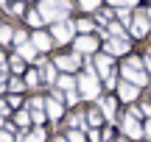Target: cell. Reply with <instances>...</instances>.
Returning <instances> with one entry per match:
<instances>
[{"mask_svg":"<svg viewBox=\"0 0 151 142\" xmlns=\"http://www.w3.org/2000/svg\"><path fill=\"white\" fill-rule=\"evenodd\" d=\"M118 123H120V134H123L129 142H140V139H146V131H143V120H140V117H134L129 109H126L123 114L118 117Z\"/></svg>","mask_w":151,"mask_h":142,"instance_id":"277c9868","label":"cell"},{"mask_svg":"<svg viewBox=\"0 0 151 142\" xmlns=\"http://www.w3.org/2000/svg\"><path fill=\"white\" fill-rule=\"evenodd\" d=\"M101 50L104 53H109L112 59H118V56H129L132 53V39H115V36H106L104 39V45H101Z\"/></svg>","mask_w":151,"mask_h":142,"instance_id":"9c48e42d","label":"cell"},{"mask_svg":"<svg viewBox=\"0 0 151 142\" xmlns=\"http://www.w3.org/2000/svg\"><path fill=\"white\" fill-rule=\"evenodd\" d=\"M45 139H48V128L45 126H34L28 131H17V137H14V142H45Z\"/></svg>","mask_w":151,"mask_h":142,"instance_id":"9a60e30c","label":"cell"},{"mask_svg":"<svg viewBox=\"0 0 151 142\" xmlns=\"http://www.w3.org/2000/svg\"><path fill=\"white\" fill-rule=\"evenodd\" d=\"M92 20H95V25L101 28H109V22H115V9H109V6H101V9L92 14Z\"/></svg>","mask_w":151,"mask_h":142,"instance_id":"e0dca14e","label":"cell"},{"mask_svg":"<svg viewBox=\"0 0 151 142\" xmlns=\"http://www.w3.org/2000/svg\"><path fill=\"white\" fill-rule=\"evenodd\" d=\"M140 92H143V89L137 87V84H132V81H123V78H120L118 89H115V95H118V100H120L123 106H134L137 100H140Z\"/></svg>","mask_w":151,"mask_h":142,"instance_id":"30bf717a","label":"cell"},{"mask_svg":"<svg viewBox=\"0 0 151 142\" xmlns=\"http://www.w3.org/2000/svg\"><path fill=\"white\" fill-rule=\"evenodd\" d=\"M31 42V28H14V48Z\"/></svg>","mask_w":151,"mask_h":142,"instance_id":"f1b7e54d","label":"cell"},{"mask_svg":"<svg viewBox=\"0 0 151 142\" xmlns=\"http://www.w3.org/2000/svg\"><path fill=\"white\" fill-rule=\"evenodd\" d=\"M137 111H140V117H143V120H151V100L140 103V106H137Z\"/></svg>","mask_w":151,"mask_h":142,"instance_id":"d590c367","label":"cell"},{"mask_svg":"<svg viewBox=\"0 0 151 142\" xmlns=\"http://www.w3.org/2000/svg\"><path fill=\"white\" fill-rule=\"evenodd\" d=\"M118 72H120V78L123 81H132V84H137V87H151V78H148V70H146V64H143V56H134V53H129L123 61L118 64Z\"/></svg>","mask_w":151,"mask_h":142,"instance_id":"6da1fadb","label":"cell"},{"mask_svg":"<svg viewBox=\"0 0 151 142\" xmlns=\"http://www.w3.org/2000/svg\"><path fill=\"white\" fill-rule=\"evenodd\" d=\"M22 81H25V89L37 92V89H42V72H39L37 67H28V72L22 75Z\"/></svg>","mask_w":151,"mask_h":142,"instance_id":"d6986e66","label":"cell"},{"mask_svg":"<svg viewBox=\"0 0 151 142\" xmlns=\"http://www.w3.org/2000/svg\"><path fill=\"white\" fill-rule=\"evenodd\" d=\"M101 45H104V39L98 36V33H78V36L73 39V50H76V53H81V56H95V53H101Z\"/></svg>","mask_w":151,"mask_h":142,"instance_id":"8992f818","label":"cell"},{"mask_svg":"<svg viewBox=\"0 0 151 142\" xmlns=\"http://www.w3.org/2000/svg\"><path fill=\"white\" fill-rule=\"evenodd\" d=\"M126 3V9H132V11H137V6H140V0H123Z\"/></svg>","mask_w":151,"mask_h":142,"instance_id":"74e56055","label":"cell"},{"mask_svg":"<svg viewBox=\"0 0 151 142\" xmlns=\"http://www.w3.org/2000/svg\"><path fill=\"white\" fill-rule=\"evenodd\" d=\"M50 36H53L56 45H73V39L78 36V33H76V22L70 20V17L53 22V25H50Z\"/></svg>","mask_w":151,"mask_h":142,"instance_id":"52a82bcc","label":"cell"},{"mask_svg":"<svg viewBox=\"0 0 151 142\" xmlns=\"http://www.w3.org/2000/svg\"><path fill=\"white\" fill-rule=\"evenodd\" d=\"M31 45L34 48L39 50V53H50V50H53V36H50V31H31Z\"/></svg>","mask_w":151,"mask_h":142,"instance_id":"5bb4252c","label":"cell"},{"mask_svg":"<svg viewBox=\"0 0 151 142\" xmlns=\"http://www.w3.org/2000/svg\"><path fill=\"white\" fill-rule=\"evenodd\" d=\"M6 100H9V106H11V109H14V111H20L22 106H25V98H22L20 92H11V95H9V98H6Z\"/></svg>","mask_w":151,"mask_h":142,"instance_id":"1f68e13d","label":"cell"},{"mask_svg":"<svg viewBox=\"0 0 151 142\" xmlns=\"http://www.w3.org/2000/svg\"><path fill=\"white\" fill-rule=\"evenodd\" d=\"M25 20V25L31 28V31H42V25H45V20H42V14H39L37 9H28V14L22 17Z\"/></svg>","mask_w":151,"mask_h":142,"instance_id":"d4e9b609","label":"cell"},{"mask_svg":"<svg viewBox=\"0 0 151 142\" xmlns=\"http://www.w3.org/2000/svg\"><path fill=\"white\" fill-rule=\"evenodd\" d=\"M95 103H98V109L104 111L106 123H115V120H118V106H120V100H118V95H115V92H104Z\"/></svg>","mask_w":151,"mask_h":142,"instance_id":"7c38bea8","label":"cell"},{"mask_svg":"<svg viewBox=\"0 0 151 142\" xmlns=\"http://www.w3.org/2000/svg\"><path fill=\"white\" fill-rule=\"evenodd\" d=\"M78 95H81V100H87V103H95V100L104 95V81L98 78L95 67H84V70L78 72Z\"/></svg>","mask_w":151,"mask_h":142,"instance_id":"7a4b0ae2","label":"cell"},{"mask_svg":"<svg viewBox=\"0 0 151 142\" xmlns=\"http://www.w3.org/2000/svg\"><path fill=\"white\" fill-rule=\"evenodd\" d=\"M14 50H17V56H20V59H25V61H28V64H34V61H37L39 56H42V53H39V50L34 48L31 42H25V45H20V48H14Z\"/></svg>","mask_w":151,"mask_h":142,"instance_id":"44dd1931","label":"cell"},{"mask_svg":"<svg viewBox=\"0 0 151 142\" xmlns=\"http://www.w3.org/2000/svg\"><path fill=\"white\" fill-rule=\"evenodd\" d=\"M148 33H151L148 14H146V11H134V17H132V22H129V36L132 39H146Z\"/></svg>","mask_w":151,"mask_h":142,"instance_id":"ba28073f","label":"cell"},{"mask_svg":"<svg viewBox=\"0 0 151 142\" xmlns=\"http://www.w3.org/2000/svg\"><path fill=\"white\" fill-rule=\"evenodd\" d=\"M73 9H76V3L73 0H39L37 3V11L42 14V20L45 22H59V20H67V17L73 14Z\"/></svg>","mask_w":151,"mask_h":142,"instance_id":"3957f363","label":"cell"},{"mask_svg":"<svg viewBox=\"0 0 151 142\" xmlns=\"http://www.w3.org/2000/svg\"><path fill=\"white\" fill-rule=\"evenodd\" d=\"M87 131V142H104V131L101 128H84Z\"/></svg>","mask_w":151,"mask_h":142,"instance_id":"836d02e7","label":"cell"},{"mask_svg":"<svg viewBox=\"0 0 151 142\" xmlns=\"http://www.w3.org/2000/svg\"><path fill=\"white\" fill-rule=\"evenodd\" d=\"M146 14H148V20H151V6H148V9H146Z\"/></svg>","mask_w":151,"mask_h":142,"instance_id":"7bdbcfd3","label":"cell"},{"mask_svg":"<svg viewBox=\"0 0 151 142\" xmlns=\"http://www.w3.org/2000/svg\"><path fill=\"white\" fill-rule=\"evenodd\" d=\"M65 137H67V142H87V131H81V128H67Z\"/></svg>","mask_w":151,"mask_h":142,"instance_id":"f546056e","label":"cell"},{"mask_svg":"<svg viewBox=\"0 0 151 142\" xmlns=\"http://www.w3.org/2000/svg\"><path fill=\"white\" fill-rule=\"evenodd\" d=\"M0 117H6V120L14 117V109L9 106V100H6V98H0Z\"/></svg>","mask_w":151,"mask_h":142,"instance_id":"e575fe53","label":"cell"},{"mask_svg":"<svg viewBox=\"0 0 151 142\" xmlns=\"http://www.w3.org/2000/svg\"><path fill=\"white\" fill-rule=\"evenodd\" d=\"M53 142H67V137H65V134H56V137H53Z\"/></svg>","mask_w":151,"mask_h":142,"instance_id":"f35d334b","label":"cell"},{"mask_svg":"<svg viewBox=\"0 0 151 142\" xmlns=\"http://www.w3.org/2000/svg\"><path fill=\"white\" fill-rule=\"evenodd\" d=\"M3 45H14V25L11 22H0V48Z\"/></svg>","mask_w":151,"mask_h":142,"instance_id":"4316f807","label":"cell"},{"mask_svg":"<svg viewBox=\"0 0 151 142\" xmlns=\"http://www.w3.org/2000/svg\"><path fill=\"white\" fill-rule=\"evenodd\" d=\"M6 11H9L11 17H20V20H22V17L28 14V0H11Z\"/></svg>","mask_w":151,"mask_h":142,"instance_id":"484cf974","label":"cell"},{"mask_svg":"<svg viewBox=\"0 0 151 142\" xmlns=\"http://www.w3.org/2000/svg\"><path fill=\"white\" fill-rule=\"evenodd\" d=\"M31 111V123L34 126H45V123H48V111L45 109H28Z\"/></svg>","mask_w":151,"mask_h":142,"instance_id":"4dcf8cb0","label":"cell"},{"mask_svg":"<svg viewBox=\"0 0 151 142\" xmlns=\"http://www.w3.org/2000/svg\"><path fill=\"white\" fill-rule=\"evenodd\" d=\"M56 89H62V92H76V89H78V75L59 72V78H56Z\"/></svg>","mask_w":151,"mask_h":142,"instance_id":"ac0fdd59","label":"cell"},{"mask_svg":"<svg viewBox=\"0 0 151 142\" xmlns=\"http://www.w3.org/2000/svg\"><path fill=\"white\" fill-rule=\"evenodd\" d=\"M148 95H151V87H148Z\"/></svg>","mask_w":151,"mask_h":142,"instance_id":"ee69618b","label":"cell"},{"mask_svg":"<svg viewBox=\"0 0 151 142\" xmlns=\"http://www.w3.org/2000/svg\"><path fill=\"white\" fill-rule=\"evenodd\" d=\"M143 131H146V139L151 142V120H143Z\"/></svg>","mask_w":151,"mask_h":142,"instance_id":"8d00e7d4","label":"cell"},{"mask_svg":"<svg viewBox=\"0 0 151 142\" xmlns=\"http://www.w3.org/2000/svg\"><path fill=\"white\" fill-rule=\"evenodd\" d=\"M146 56H148V59H151V45H148V50H146Z\"/></svg>","mask_w":151,"mask_h":142,"instance_id":"b9f144b4","label":"cell"},{"mask_svg":"<svg viewBox=\"0 0 151 142\" xmlns=\"http://www.w3.org/2000/svg\"><path fill=\"white\" fill-rule=\"evenodd\" d=\"M9 72H11V75H17V78H22V75H25V72H28V61L25 59H20V56H9Z\"/></svg>","mask_w":151,"mask_h":142,"instance_id":"ffe728a7","label":"cell"},{"mask_svg":"<svg viewBox=\"0 0 151 142\" xmlns=\"http://www.w3.org/2000/svg\"><path fill=\"white\" fill-rule=\"evenodd\" d=\"M104 3H106V0H76V6H78V9L84 11V14H90V17L95 14V11L101 9Z\"/></svg>","mask_w":151,"mask_h":142,"instance_id":"83f0119b","label":"cell"},{"mask_svg":"<svg viewBox=\"0 0 151 142\" xmlns=\"http://www.w3.org/2000/svg\"><path fill=\"white\" fill-rule=\"evenodd\" d=\"M9 92H25V81H22V78H17V75H11L9 78Z\"/></svg>","mask_w":151,"mask_h":142,"instance_id":"d6a6232c","label":"cell"},{"mask_svg":"<svg viewBox=\"0 0 151 142\" xmlns=\"http://www.w3.org/2000/svg\"><path fill=\"white\" fill-rule=\"evenodd\" d=\"M73 22H76V33H95L98 31L95 20H92L90 14H87V17H78V20H73Z\"/></svg>","mask_w":151,"mask_h":142,"instance_id":"cb8c5ba5","label":"cell"},{"mask_svg":"<svg viewBox=\"0 0 151 142\" xmlns=\"http://www.w3.org/2000/svg\"><path fill=\"white\" fill-rule=\"evenodd\" d=\"M37 3H39V0H37Z\"/></svg>","mask_w":151,"mask_h":142,"instance_id":"f6af8a7d","label":"cell"},{"mask_svg":"<svg viewBox=\"0 0 151 142\" xmlns=\"http://www.w3.org/2000/svg\"><path fill=\"white\" fill-rule=\"evenodd\" d=\"M84 117H87V128H104V123H106V117L98 109V103L90 106V109H84Z\"/></svg>","mask_w":151,"mask_h":142,"instance_id":"2e32d148","label":"cell"},{"mask_svg":"<svg viewBox=\"0 0 151 142\" xmlns=\"http://www.w3.org/2000/svg\"><path fill=\"white\" fill-rule=\"evenodd\" d=\"M112 142H129V139H126V137H123V134H118V137H115Z\"/></svg>","mask_w":151,"mask_h":142,"instance_id":"ab89813d","label":"cell"},{"mask_svg":"<svg viewBox=\"0 0 151 142\" xmlns=\"http://www.w3.org/2000/svg\"><path fill=\"white\" fill-rule=\"evenodd\" d=\"M9 3H11V0H0V6H3V9H9Z\"/></svg>","mask_w":151,"mask_h":142,"instance_id":"60d3db41","label":"cell"},{"mask_svg":"<svg viewBox=\"0 0 151 142\" xmlns=\"http://www.w3.org/2000/svg\"><path fill=\"white\" fill-rule=\"evenodd\" d=\"M67 128H87V117H84V109H70L67 114Z\"/></svg>","mask_w":151,"mask_h":142,"instance_id":"7402d4cb","label":"cell"},{"mask_svg":"<svg viewBox=\"0 0 151 142\" xmlns=\"http://www.w3.org/2000/svg\"><path fill=\"white\" fill-rule=\"evenodd\" d=\"M14 126L20 128V131H28V128H34V123H31V111L28 109H20V111H14Z\"/></svg>","mask_w":151,"mask_h":142,"instance_id":"603a6c76","label":"cell"},{"mask_svg":"<svg viewBox=\"0 0 151 142\" xmlns=\"http://www.w3.org/2000/svg\"><path fill=\"white\" fill-rule=\"evenodd\" d=\"M53 64H56V70L59 72H70V75H78L81 70H84V56L81 53H76V50L70 48L65 53V50H62V53H56L53 56Z\"/></svg>","mask_w":151,"mask_h":142,"instance_id":"5b68a950","label":"cell"},{"mask_svg":"<svg viewBox=\"0 0 151 142\" xmlns=\"http://www.w3.org/2000/svg\"><path fill=\"white\" fill-rule=\"evenodd\" d=\"M92 67H95V72H98V78H101V81H106L112 72H118V64H115V59H112L109 53H104V50L92 56Z\"/></svg>","mask_w":151,"mask_h":142,"instance_id":"8fae6325","label":"cell"},{"mask_svg":"<svg viewBox=\"0 0 151 142\" xmlns=\"http://www.w3.org/2000/svg\"><path fill=\"white\" fill-rule=\"evenodd\" d=\"M45 111H48V120H53V123H59V120H65L67 117V106L62 103L59 98H53V95H45Z\"/></svg>","mask_w":151,"mask_h":142,"instance_id":"4fadbf2b","label":"cell"}]
</instances>
